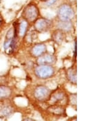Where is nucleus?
I'll return each instance as SVG.
<instances>
[{"label":"nucleus","mask_w":110,"mask_h":121,"mask_svg":"<svg viewBox=\"0 0 110 121\" xmlns=\"http://www.w3.org/2000/svg\"><path fill=\"white\" fill-rule=\"evenodd\" d=\"M34 23V29L38 33L47 32L52 26L51 21L45 18H38Z\"/></svg>","instance_id":"39448f33"},{"label":"nucleus","mask_w":110,"mask_h":121,"mask_svg":"<svg viewBox=\"0 0 110 121\" xmlns=\"http://www.w3.org/2000/svg\"><path fill=\"white\" fill-rule=\"evenodd\" d=\"M65 32L61 30H55L51 34V39L52 40L57 44H61L65 39Z\"/></svg>","instance_id":"6e6552de"},{"label":"nucleus","mask_w":110,"mask_h":121,"mask_svg":"<svg viewBox=\"0 0 110 121\" xmlns=\"http://www.w3.org/2000/svg\"><path fill=\"white\" fill-rule=\"evenodd\" d=\"M3 22H4V20H3V18L2 15L0 13V26H1V25L3 24Z\"/></svg>","instance_id":"6ab92c4d"},{"label":"nucleus","mask_w":110,"mask_h":121,"mask_svg":"<svg viewBox=\"0 0 110 121\" xmlns=\"http://www.w3.org/2000/svg\"><path fill=\"white\" fill-rule=\"evenodd\" d=\"M56 61V57L50 53H44L37 58L36 63L37 65H53Z\"/></svg>","instance_id":"423d86ee"},{"label":"nucleus","mask_w":110,"mask_h":121,"mask_svg":"<svg viewBox=\"0 0 110 121\" xmlns=\"http://www.w3.org/2000/svg\"><path fill=\"white\" fill-rule=\"evenodd\" d=\"M24 120H25V121H34V119H32L31 118H26Z\"/></svg>","instance_id":"aec40b11"},{"label":"nucleus","mask_w":110,"mask_h":121,"mask_svg":"<svg viewBox=\"0 0 110 121\" xmlns=\"http://www.w3.org/2000/svg\"><path fill=\"white\" fill-rule=\"evenodd\" d=\"M76 45H77V43H76V39H75V40L74 42V55H73V57L76 59V53H77V50H76Z\"/></svg>","instance_id":"a211bd4d"},{"label":"nucleus","mask_w":110,"mask_h":121,"mask_svg":"<svg viewBox=\"0 0 110 121\" xmlns=\"http://www.w3.org/2000/svg\"><path fill=\"white\" fill-rule=\"evenodd\" d=\"M47 52V47L45 43H39L34 45L30 50V54L34 58H38Z\"/></svg>","instance_id":"0eeeda50"},{"label":"nucleus","mask_w":110,"mask_h":121,"mask_svg":"<svg viewBox=\"0 0 110 121\" xmlns=\"http://www.w3.org/2000/svg\"><path fill=\"white\" fill-rule=\"evenodd\" d=\"M55 69L52 65H37L34 70V75L41 80L51 78L55 73Z\"/></svg>","instance_id":"f03ea898"},{"label":"nucleus","mask_w":110,"mask_h":121,"mask_svg":"<svg viewBox=\"0 0 110 121\" xmlns=\"http://www.w3.org/2000/svg\"><path fill=\"white\" fill-rule=\"evenodd\" d=\"M39 16L38 7L33 3H29L24 8L22 13V17L28 23H34Z\"/></svg>","instance_id":"f257e3e1"},{"label":"nucleus","mask_w":110,"mask_h":121,"mask_svg":"<svg viewBox=\"0 0 110 121\" xmlns=\"http://www.w3.org/2000/svg\"><path fill=\"white\" fill-rule=\"evenodd\" d=\"M14 112L13 107L9 105H5L0 108V118H7L12 115Z\"/></svg>","instance_id":"f8f14e48"},{"label":"nucleus","mask_w":110,"mask_h":121,"mask_svg":"<svg viewBox=\"0 0 110 121\" xmlns=\"http://www.w3.org/2000/svg\"><path fill=\"white\" fill-rule=\"evenodd\" d=\"M66 77L67 80L71 83L73 84H76L77 83V72L76 68L74 67H71L68 69L66 71Z\"/></svg>","instance_id":"1a4fd4ad"},{"label":"nucleus","mask_w":110,"mask_h":121,"mask_svg":"<svg viewBox=\"0 0 110 121\" xmlns=\"http://www.w3.org/2000/svg\"><path fill=\"white\" fill-rule=\"evenodd\" d=\"M48 111L54 115L61 116L65 113L66 109L61 105L53 104V105L49 106V108H48Z\"/></svg>","instance_id":"9b49d317"},{"label":"nucleus","mask_w":110,"mask_h":121,"mask_svg":"<svg viewBox=\"0 0 110 121\" xmlns=\"http://www.w3.org/2000/svg\"><path fill=\"white\" fill-rule=\"evenodd\" d=\"M12 89L5 85L0 86V100L9 99L12 95Z\"/></svg>","instance_id":"ddd939ff"},{"label":"nucleus","mask_w":110,"mask_h":121,"mask_svg":"<svg viewBox=\"0 0 110 121\" xmlns=\"http://www.w3.org/2000/svg\"><path fill=\"white\" fill-rule=\"evenodd\" d=\"M57 16L59 21H71L75 17V12L70 5L63 4L57 10Z\"/></svg>","instance_id":"7ed1b4c3"},{"label":"nucleus","mask_w":110,"mask_h":121,"mask_svg":"<svg viewBox=\"0 0 110 121\" xmlns=\"http://www.w3.org/2000/svg\"><path fill=\"white\" fill-rule=\"evenodd\" d=\"M66 94L62 91H57L56 92L51 93L50 98L48 101H51L53 104H57L59 102H62V100H64Z\"/></svg>","instance_id":"9d476101"},{"label":"nucleus","mask_w":110,"mask_h":121,"mask_svg":"<svg viewBox=\"0 0 110 121\" xmlns=\"http://www.w3.org/2000/svg\"><path fill=\"white\" fill-rule=\"evenodd\" d=\"M40 1H45H45H47V0H40Z\"/></svg>","instance_id":"412c9836"},{"label":"nucleus","mask_w":110,"mask_h":121,"mask_svg":"<svg viewBox=\"0 0 110 121\" xmlns=\"http://www.w3.org/2000/svg\"><path fill=\"white\" fill-rule=\"evenodd\" d=\"M57 29L63 31L64 32H68L70 31L73 28L71 21H59L57 23Z\"/></svg>","instance_id":"4468645a"},{"label":"nucleus","mask_w":110,"mask_h":121,"mask_svg":"<svg viewBox=\"0 0 110 121\" xmlns=\"http://www.w3.org/2000/svg\"><path fill=\"white\" fill-rule=\"evenodd\" d=\"M57 1V0H47V3H46V5L47 6H51L53 5L54 3Z\"/></svg>","instance_id":"f3484780"},{"label":"nucleus","mask_w":110,"mask_h":121,"mask_svg":"<svg viewBox=\"0 0 110 121\" xmlns=\"http://www.w3.org/2000/svg\"><path fill=\"white\" fill-rule=\"evenodd\" d=\"M52 91L45 86L39 85L34 90V97L37 100L40 102H45L49 100Z\"/></svg>","instance_id":"20e7f679"},{"label":"nucleus","mask_w":110,"mask_h":121,"mask_svg":"<svg viewBox=\"0 0 110 121\" xmlns=\"http://www.w3.org/2000/svg\"><path fill=\"white\" fill-rule=\"evenodd\" d=\"M70 102L73 105L76 106V94H73L70 96Z\"/></svg>","instance_id":"dca6fc26"},{"label":"nucleus","mask_w":110,"mask_h":121,"mask_svg":"<svg viewBox=\"0 0 110 121\" xmlns=\"http://www.w3.org/2000/svg\"><path fill=\"white\" fill-rule=\"evenodd\" d=\"M28 29V23L25 20H23L18 26L17 32L20 36H24L27 32Z\"/></svg>","instance_id":"2eb2a0df"}]
</instances>
